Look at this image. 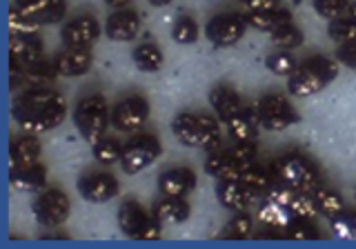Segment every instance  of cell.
I'll return each instance as SVG.
<instances>
[{
	"mask_svg": "<svg viewBox=\"0 0 356 249\" xmlns=\"http://www.w3.org/2000/svg\"><path fill=\"white\" fill-rule=\"evenodd\" d=\"M339 76V65L325 58V56H314L300 63L296 72L287 78V92L294 98H309L325 89L334 78Z\"/></svg>",
	"mask_w": 356,
	"mask_h": 249,
	"instance_id": "6da1fadb",
	"label": "cell"
},
{
	"mask_svg": "<svg viewBox=\"0 0 356 249\" xmlns=\"http://www.w3.org/2000/svg\"><path fill=\"white\" fill-rule=\"evenodd\" d=\"M74 124L87 143H96L107 136L111 124V111L103 94H89L81 98L74 107Z\"/></svg>",
	"mask_w": 356,
	"mask_h": 249,
	"instance_id": "7a4b0ae2",
	"label": "cell"
},
{
	"mask_svg": "<svg viewBox=\"0 0 356 249\" xmlns=\"http://www.w3.org/2000/svg\"><path fill=\"white\" fill-rule=\"evenodd\" d=\"M272 174L289 187H294L296 191H309L312 194L318 185H323L318 167L307 156L296 152L276 158V163L272 165Z\"/></svg>",
	"mask_w": 356,
	"mask_h": 249,
	"instance_id": "3957f363",
	"label": "cell"
},
{
	"mask_svg": "<svg viewBox=\"0 0 356 249\" xmlns=\"http://www.w3.org/2000/svg\"><path fill=\"white\" fill-rule=\"evenodd\" d=\"M163 154V145L156 138L154 134H138L129 138L122 147V156H120V169L127 176L140 174L143 169L152 167Z\"/></svg>",
	"mask_w": 356,
	"mask_h": 249,
	"instance_id": "277c9868",
	"label": "cell"
},
{
	"mask_svg": "<svg viewBox=\"0 0 356 249\" xmlns=\"http://www.w3.org/2000/svg\"><path fill=\"white\" fill-rule=\"evenodd\" d=\"M261 127L267 131H283L300 120V114L283 94H267L256 103Z\"/></svg>",
	"mask_w": 356,
	"mask_h": 249,
	"instance_id": "5b68a950",
	"label": "cell"
},
{
	"mask_svg": "<svg viewBox=\"0 0 356 249\" xmlns=\"http://www.w3.org/2000/svg\"><path fill=\"white\" fill-rule=\"evenodd\" d=\"M72 214V200L58 187L42 189L33 200V216H36L38 225L47 230H56L70 218Z\"/></svg>",
	"mask_w": 356,
	"mask_h": 249,
	"instance_id": "8992f818",
	"label": "cell"
},
{
	"mask_svg": "<svg viewBox=\"0 0 356 249\" xmlns=\"http://www.w3.org/2000/svg\"><path fill=\"white\" fill-rule=\"evenodd\" d=\"M248 18L236 11H222L207 20L205 25V36L214 47H232L236 45L245 31H248Z\"/></svg>",
	"mask_w": 356,
	"mask_h": 249,
	"instance_id": "52a82bcc",
	"label": "cell"
},
{
	"mask_svg": "<svg viewBox=\"0 0 356 249\" xmlns=\"http://www.w3.org/2000/svg\"><path fill=\"white\" fill-rule=\"evenodd\" d=\"M149 118V103L140 94H131L118 100L111 109V127H116L122 134L138 131Z\"/></svg>",
	"mask_w": 356,
	"mask_h": 249,
	"instance_id": "ba28073f",
	"label": "cell"
},
{
	"mask_svg": "<svg viewBox=\"0 0 356 249\" xmlns=\"http://www.w3.org/2000/svg\"><path fill=\"white\" fill-rule=\"evenodd\" d=\"M100 22L92 14H78L70 18L63 27V45L72 49H92V45L100 38Z\"/></svg>",
	"mask_w": 356,
	"mask_h": 249,
	"instance_id": "9c48e42d",
	"label": "cell"
},
{
	"mask_svg": "<svg viewBox=\"0 0 356 249\" xmlns=\"http://www.w3.org/2000/svg\"><path fill=\"white\" fill-rule=\"evenodd\" d=\"M118 189V178L109 172H89L78 180V194L94 205H103V202L116 198Z\"/></svg>",
	"mask_w": 356,
	"mask_h": 249,
	"instance_id": "30bf717a",
	"label": "cell"
},
{
	"mask_svg": "<svg viewBox=\"0 0 356 249\" xmlns=\"http://www.w3.org/2000/svg\"><path fill=\"white\" fill-rule=\"evenodd\" d=\"M65 118H67V100L60 98L58 103L40 109V111H36V114L16 118V122L25 134L40 136V134H47L56 127H60V124L65 122Z\"/></svg>",
	"mask_w": 356,
	"mask_h": 249,
	"instance_id": "8fae6325",
	"label": "cell"
},
{
	"mask_svg": "<svg viewBox=\"0 0 356 249\" xmlns=\"http://www.w3.org/2000/svg\"><path fill=\"white\" fill-rule=\"evenodd\" d=\"M194 189H196V174L189 167H172L159 176L161 196L187 198Z\"/></svg>",
	"mask_w": 356,
	"mask_h": 249,
	"instance_id": "7c38bea8",
	"label": "cell"
},
{
	"mask_svg": "<svg viewBox=\"0 0 356 249\" xmlns=\"http://www.w3.org/2000/svg\"><path fill=\"white\" fill-rule=\"evenodd\" d=\"M105 33L114 42H129L140 33V16L134 9H116L105 22Z\"/></svg>",
	"mask_w": 356,
	"mask_h": 249,
	"instance_id": "4fadbf2b",
	"label": "cell"
},
{
	"mask_svg": "<svg viewBox=\"0 0 356 249\" xmlns=\"http://www.w3.org/2000/svg\"><path fill=\"white\" fill-rule=\"evenodd\" d=\"M20 16L33 20L36 25H54L67 14V0H33V3L14 7Z\"/></svg>",
	"mask_w": 356,
	"mask_h": 249,
	"instance_id": "5bb4252c",
	"label": "cell"
},
{
	"mask_svg": "<svg viewBox=\"0 0 356 249\" xmlns=\"http://www.w3.org/2000/svg\"><path fill=\"white\" fill-rule=\"evenodd\" d=\"M209 105L214 107L216 118L227 124L243 109V100H241V94L234 87L216 85V87L209 89Z\"/></svg>",
	"mask_w": 356,
	"mask_h": 249,
	"instance_id": "9a60e30c",
	"label": "cell"
},
{
	"mask_svg": "<svg viewBox=\"0 0 356 249\" xmlns=\"http://www.w3.org/2000/svg\"><path fill=\"white\" fill-rule=\"evenodd\" d=\"M11 61H16L22 67L42 61V40L36 33H11L9 38Z\"/></svg>",
	"mask_w": 356,
	"mask_h": 249,
	"instance_id": "2e32d148",
	"label": "cell"
},
{
	"mask_svg": "<svg viewBox=\"0 0 356 249\" xmlns=\"http://www.w3.org/2000/svg\"><path fill=\"white\" fill-rule=\"evenodd\" d=\"M94 65V54L92 49H72L65 47L58 56H56V67H58L60 76L65 78H78L85 76Z\"/></svg>",
	"mask_w": 356,
	"mask_h": 249,
	"instance_id": "e0dca14e",
	"label": "cell"
},
{
	"mask_svg": "<svg viewBox=\"0 0 356 249\" xmlns=\"http://www.w3.org/2000/svg\"><path fill=\"white\" fill-rule=\"evenodd\" d=\"M216 198L222 207L227 211H245L250 209L252 205V196L250 191L245 189V185L241 180H218V187H216Z\"/></svg>",
	"mask_w": 356,
	"mask_h": 249,
	"instance_id": "ac0fdd59",
	"label": "cell"
},
{
	"mask_svg": "<svg viewBox=\"0 0 356 249\" xmlns=\"http://www.w3.org/2000/svg\"><path fill=\"white\" fill-rule=\"evenodd\" d=\"M60 76L58 67H56V61H38L29 67L22 70L20 83L18 87L22 89H33V87H54L56 78Z\"/></svg>",
	"mask_w": 356,
	"mask_h": 249,
	"instance_id": "d6986e66",
	"label": "cell"
},
{
	"mask_svg": "<svg viewBox=\"0 0 356 249\" xmlns=\"http://www.w3.org/2000/svg\"><path fill=\"white\" fill-rule=\"evenodd\" d=\"M149 216L152 214L145 209L138 200L127 198V200H122L118 207V227L122 234H127L129 239H136V234L140 232L143 225L149 220Z\"/></svg>",
	"mask_w": 356,
	"mask_h": 249,
	"instance_id": "ffe728a7",
	"label": "cell"
},
{
	"mask_svg": "<svg viewBox=\"0 0 356 249\" xmlns=\"http://www.w3.org/2000/svg\"><path fill=\"white\" fill-rule=\"evenodd\" d=\"M259 114H256V107H243L236 116H234L227 122V131H229V138L234 143H248V140H256L259 136Z\"/></svg>",
	"mask_w": 356,
	"mask_h": 249,
	"instance_id": "44dd1931",
	"label": "cell"
},
{
	"mask_svg": "<svg viewBox=\"0 0 356 249\" xmlns=\"http://www.w3.org/2000/svg\"><path fill=\"white\" fill-rule=\"evenodd\" d=\"M40 154H42V147H40L38 136L27 134V136H20V138H14V140H11V147H9L11 169L38 163Z\"/></svg>",
	"mask_w": 356,
	"mask_h": 249,
	"instance_id": "7402d4cb",
	"label": "cell"
},
{
	"mask_svg": "<svg viewBox=\"0 0 356 249\" xmlns=\"http://www.w3.org/2000/svg\"><path fill=\"white\" fill-rule=\"evenodd\" d=\"M47 185V169L40 163L11 169V187L18 191H42Z\"/></svg>",
	"mask_w": 356,
	"mask_h": 249,
	"instance_id": "603a6c76",
	"label": "cell"
},
{
	"mask_svg": "<svg viewBox=\"0 0 356 249\" xmlns=\"http://www.w3.org/2000/svg\"><path fill=\"white\" fill-rule=\"evenodd\" d=\"M256 216H259V220L265 225L267 230L283 232V234L294 220V214L289 211V207L278 205V202H274L270 198H263V202L259 205V211H256Z\"/></svg>",
	"mask_w": 356,
	"mask_h": 249,
	"instance_id": "cb8c5ba5",
	"label": "cell"
},
{
	"mask_svg": "<svg viewBox=\"0 0 356 249\" xmlns=\"http://www.w3.org/2000/svg\"><path fill=\"white\" fill-rule=\"evenodd\" d=\"M272 180H274L272 169H267V167H263L259 163L248 165L243 169V174H241V183L245 185V189L250 191L252 200L265 198L267 189H270V185H272Z\"/></svg>",
	"mask_w": 356,
	"mask_h": 249,
	"instance_id": "d4e9b609",
	"label": "cell"
},
{
	"mask_svg": "<svg viewBox=\"0 0 356 249\" xmlns=\"http://www.w3.org/2000/svg\"><path fill=\"white\" fill-rule=\"evenodd\" d=\"M189 214H192V207H189V202L185 198L163 196L154 205V216L163 225H183L189 218Z\"/></svg>",
	"mask_w": 356,
	"mask_h": 249,
	"instance_id": "484cf974",
	"label": "cell"
},
{
	"mask_svg": "<svg viewBox=\"0 0 356 249\" xmlns=\"http://www.w3.org/2000/svg\"><path fill=\"white\" fill-rule=\"evenodd\" d=\"M243 169L234 158L225 152H214V154H209L207 156V161H205V172L211 176V178H218V180H241V174H243Z\"/></svg>",
	"mask_w": 356,
	"mask_h": 249,
	"instance_id": "4316f807",
	"label": "cell"
},
{
	"mask_svg": "<svg viewBox=\"0 0 356 249\" xmlns=\"http://www.w3.org/2000/svg\"><path fill=\"white\" fill-rule=\"evenodd\" d=\"M245 18H248L250 27L259 29V31H267V33L287 25V22H294L292 11L285 7H276L272 11H248Z\"/></svg>",
	"mask_w": 356,
	"mask_h": 249,
	"instance_id": "83f0119b",
	"label": "cell"
},
{
	"mask_svg": "<svg viewBox=\"0 0 356 249\" xmlns=\"http://www.w3.org/2000/svg\"><path fill=\"white\" fill-rule=\"evenodd\" d=\"M220 143H222V134H220L218 118L198 114V150L214 154L220 150Z\"/></svg>",
	"mask_w": 356,
	"mask_h": 249,
	"instance_id": "f1b7e54d",
	"label": "cell"
},
{
	"mask_svg": "<svg viewBox=\"0 0 356 249\" xmlns=\"http://www.w3.org/2000/svg\"><path fill=\"white\" fill-rule=\"evenodd\" d=\"M131 56H134V65L138 67V72L156 74L163 67V51L159 45H154V42L138 45Z\"/></svg>",
	"mask_w": 356,
	"mask_h": 249,
	"instance_id": "f546056e",
	"label": "cell"
},
{
	"mask_svg": "<svg viewBox=\"0 0 356 249\" xmlns=\"http://www.w3.org/2000/svg\"><path fill=\"white\" fill-rule=\"evenodd\" d=\"M172 131L185 147H198V114H178L172 122Z\"/></svg>",
	"mask_w": 356,
	"mask_h": 249,
	"instance_id": "4dcf8cb0",
	"label": "cell"
},
{
	"mask_svg": "<svg viewBox=\"0 0 356 249\" xmlns=\"http://www.w3.org/2000/svg\"><path fill=\"white\" fill-rule=\"evenodd\" d=\"M314 198H316V205L321 209V216H325L327 220L339 216L341 211H345V202H343V196L339 194V191H334L325 185H318L314 191Z\"/></svg>",
	"mask_w": 356,
	"mask_h": 249,
	"instance_id": "1f68e13d",
	"label": "cell"
},
{
	"mask_svg": "<svg viewBox=\"0 0 356 249\" xmlns=\"http://www.w3.org/2000/svg\"><path fill=\"white\" fill-rule=\"evenodd\" d=\"M122 147L125 145L118 138H114V136H103V138L92 145V154L100 165H114V163H120Z\"/></svg>",
	"mask_w": 356,
	"mask_h": 249,
	"instance_id": "d6a6232c",
	"label": "cell"
},
{
	"mask_svg": "<svg viewBox=\"0 0 356 249\" xmlns=\"http://www.w3.org/2000/svg\"><path fill=\"white\" fill-rule=\"evenodd\" d=\"M270 42L274 45L276 49H289V51H292V49L300 47V45L305 42V36H303V31L294 25V22H287V25L270 31Z\"/></svg>",
	"mask_w": 356,
	"mask_h": 249,
	"instance_id": "836d02e7",
	"label": "cell"
},
{
	"mask_svg": "<svg viewBox=\"0 0 356 249\" xmlns=\"http://www.w3.org/2000/svg\"><path fill=\"white\" fill-rule=\"evenodd\" d=\"M265 67L270 70L274 76H281V78H289L294 72H296V58L294 54H289V49H278L274 54H270L265 58Z\"/></svg>",
	"mask_w": 356,
	"mask_h": 249,
	"instance_id": "e575fe53",
	"label": "cell"
},
{
	"mask_svg": "<svg viewBox=\"0 0 356 249\" xmlns=\"http://www.w3.org/2000/svg\"><path fill=\"white\" fill-rule=\"evenodd\" d=\"M289 211L294 214V218H303V220H316L321 216V209L316 205L314 194L309 191H298L296 198L289 205Z\"/></svg>",
	"mask_w": 356,
	"mask_h": 249,
	"instance_id": "d590c367",
	"label": "cell"
},
{
	"mask_svg": "<svg viewBox=\"0 0 356 249\" xmlns=\"http://www.w3.org/2000/svg\"><path fill=\"white\" fill-rule=\"evenodd\" d=\"M252 230H254V218H252L250 209H245V211H234L232 220L227 223V227H225V232H227L229 239H238V241L250 239Z\"/></svg>",
	"mask_w": 356,
	"mask_h": 249,
	"instance_id": "8d00e7d4",
	"label": "cell"
},
{
	"mask_svg": "<svg viewBox=\"0 0 356 249\" xmlns=\"http://www.w3.org/2000/svg\"><path fill=\"white\" fill-rule=\"evenodd\" d=\"M327 33L334 42H348V40H354L356 38V20L348 18V16H341V18H334L330 20V27H327Z\"/></svg>",
	"mask_w": 356,
	"mask_h": 249,
	"instance_id": "74e56055",
	"label": "cell"
},
{
	"mask_svg": "<svg viewBox=\"0 0 356 249\" xmlns=\"http://www.w3.org/2000/svg\"><path fill=\"white\" fill-rule=\"evenodd\" d=\"M172 38L178 45H194L198 40V25H196V20L189 18V16H181L174 22Z\"/></svg>",
	"mask_w": 356,
	"mask_h": 249,
	"instance_id": "f35d334b",
	"label": "cell"
},
{
	"mask_svg": "<svg viewBox=\"0 0 356 249\" xmlns=\"http://www.w3.org/2000/svg\"><path fill=\"white\" fill-rule=\"evenodd\" d=\"M285 236L292 241H316L321 232L314 225V220H303V218H294L292 225L285 230Z\"/></svg>",
	"mask_w": 356,
	"mask_h": 249,
	"instance_id": "ab89813d",
	"label": "cell"
},
{
	"mask_svg": "<svg viewBox=\"0 0 356 249\" xmlns=\"http://www.w3.org/2000/svg\"><path fill=\"white\" fill-rule=\"evenodd\" d=\"M296 194H298V191L294 187H289L287 183H283L281 178L274 176V180H272L270 189H267L265 198H270V200L278 202V205H283V207H289V205H292V200L296 198Z\"/></svg>",
	"mask_w": 356,
	"mask_h": 249,
	"instance_id": "60d3db41",
	"label": "cell"
},
{
	"mask_svg": "<svg viewBox=\"0 0 356 249\" xmlns=\"http://www.w3.org/2000/svg\"><path fill=\"white\" fill-rule=\"evenodd\" d=\"M330 227L339 239H356V214L341 211L339 216L330 218Z\"/></svg>",
	"mask_w": 356,
	"mask_h": 249,
	"instance_id": "b9f144b4",
	"label": "cell"
},
{
	"mask_svg": "<svg viewBox=\"0 0 356 249\" xmlns=\"http://www.w3.org/2000/svg\"><path fill=\"white\" fill-rule=\"evenodd\" d=\"M227 154L236 161L241 167H248L252 163H256L259 158V147H256V140H248V143H234Z\"/></svg>",
	"mask_w": 356,
	"mask_h": 249,
	"instance_id": "7bdbcfd3",
	"label": "cell"
},
{
	"mask_svg": "<svg viewBox=\"0 0 356 249\" xmlns=\"http://www.w3.org/2000/svg\"><path fill=\"white\" fill-rule=\"evenodd\" d=\"M350 0H314V11L325 20L341 18L348 9Z\"/></svg>",
	"mask_w": 356,
	"mask_h": 249,
	"instance_id": "ee69618b",
	"label": "cell"
},
{
	"mask_svg": "<svg viewBox=\"0 0 356 249\" xmlns=\"http://www.w3.org/2000/svg\"><path fill=\"white\" fill-rule=\"evenodd\" d=\"M161 236H163V223L154 216V211H152V216L149 220L143 225L140 232L136 234V241H161Z\"/></svg>",
	"mask_w": 356,
	"mask_h": 249,
	"instance_id": "f6af8a7d",
	"label": "cell"
},
{
	"mask_svg": "<svg viewBox=\"0 0 356 249\" xmlns=\"http://www.w3.org/2000/svg\"><path fill=\"white\" fill-rule=\"evenodd\" d=\"M337 63H341L343 67H350V70H356V38L339 45Z\"/></svg>",
	"mask_w": 356,
	"mask_h": 249,
	"instance_id": "bcb514c9",
	"label": "cell"
},
{
	"mask_svg": "<svg viewBox=\"0 0 356 249\" xmlns=\"http://www.w3.org/2000/svg\"><path fill=\"white\" fill-rule=\"evenodd\" d=\"M248 11H272L281 7V0H241Z\"/></svg>",
	"mask_w": 356,
	"mask_h": 249,
	"instance_id": "7dc6e473",
	"label": "cell"
},
{
	"mask_svg": "<svg viewBox=\"0 0 356 249\" xmlns=\"http://www.w3.org/2000/svg\"><path fill=\"white\" fill-rule=\"evenodd\" d=\"M103 3L116 11V9H127V7L134 3V0H103Z\"/></svg>",
	"mask_w": 356,
	"mask_h": 249,
	"instance_id": "c3c4849f",
	"label": "cell"
},
{
	"mask_svg": "<svg viewBox=\"0 0 356 249\" xmlns=\"http://www.w3.org/2000/svg\"><path fill=\"white\" fill-rule=\"evenodd\" d=\"M345 16L352 18V20H356V3H350V5H348V9H345Z\"/></svg>",
	"mask_w": 356,
	"mask_h": 249,
	"instance_id": "681fc988",
	"label": "cell"
},
{
	"mask_svg": "<svg viewBox=\"0 0 356 249\" xmlns=\"http://www.w3.org/2000/svg\"><path fill=\"white\" fill-rule=\"evenodd\" d=\"M149 5H154V7H167L172 3V0H147Z\"/></svg>",
	"mask_w": 356,
	"mask_h": 249,
	"instance_id": "f907efd6",
	"label": "cell"
},
{
	"mask_svg": "<svg viewBox=\"0 0 356 249\" xmlns=\"http://www.w3.org/2000/svg\"><path fill=\"white\" fill-rule=\"evenodd\" d=\"M25 3H33V0H16V5H25Z\"/></svg>",
	"mask_w": 356,
	"mask_h": 249,
	"instance_id": "816d5d0a",
	"label": "cell"
},
{
	"mask_svg": "<svg viewBox=\"0 0 356 249\" xmlns=\"http://www.w3.org/2000/svg\"><path fill=\"white\" fill-rule=\"evenodd\" d=\"M354 214H356V211H354Z\"/></svg>",
	"mask_w": 356,
	"mask_h": 249,
	"instance_id": "f5cc1de1",
	"label": "cell"
}]
</instances>
